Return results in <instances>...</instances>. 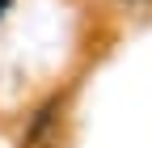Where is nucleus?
<instances>
[{"label": "nucleus", "mask_w": 152, "mask_h": 148, "mask_svg": "<svg viewBox=\"0 0 152 148\" xmlns=\"http://www.w3.org/2000/svg\"><path fill=\"white\" fill-rule=\"evenodd\" d=\"M118 4H148V0H118Z\"/></svg>", "instance_id": "nucleus-1"}]
</instances>
